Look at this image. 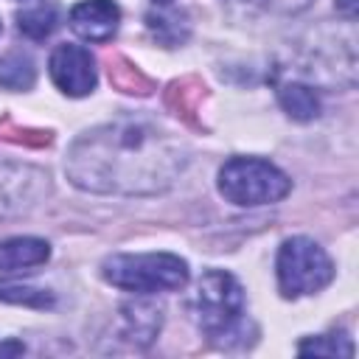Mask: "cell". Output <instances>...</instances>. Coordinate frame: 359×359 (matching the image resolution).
Returning a JSON list of instances; mask_svg holds the SVG:
<instances>
[{
    "label": "cell",
    "mask_w": 359,
    "mask_h": 359,
    "mask_svg": "<svg viewBox=\"0 0 359 359\" xmlns=\"http://www.w3.org/2000/svg\"><path fill=\"white\" fill-rule=\"evenodd\" d=\"M185 165V143L135 115L81 132L65 157V174L76 188L115 196L163 194L180 180Z\"/></svg>",
    "instance_id": "6da1fadb"
},
{
    "label": "cell",
    "mask_w": 359,
    "mask_h": 359,
    "mask_svg": "<svg viewBox=\"0 0 359 359\" xmlns=\"http://www.w3.org/2000/svg\"><path fill=\"white\" fill-rule=\"evenodd\" d=\"M101 275L107 283L135 294L177 292L191 278L188 264L171 252H118L101 264Z\"/></svg>",
    "instance_id": "7a4b0ae2"
},
{
    "label": "cell",
    "mask_w": 359,
    "mask_h": 359,
    "mask_svg": "<svg viewBox=\"0 0 359 359\" xmlns=\"http://www.w3.org/2000/svg\"><path fill=\"white\" fill-rule=\"evenodd\" d=\"M194 314L199 328L219 345H230V339L244 334L247 300L238 280L224 269H210L202 275L194 297Z\"/></svg>",
    "instance_id": "3957f363"
},
{
    "label": "cell",
    "mask_w": 359,
    "mask_h": 359,
    "mask_svg": "<svg viewBox=\"0 0 359 359\" xmlns=\"http://www.w3.org/2000/svg\"><path fill=\"white\" fill-rule=\"evenodd\" d=\"M292 191V180L269 160L233 157L219 168V194L238 208L280 202Z\"/></svg>",
    "instance_id": "277c9868"
},
{
    "label": "cell",
    "mask_w": 359,
    "mask_h": 359,
    "mask_svg": "<svg viewBox=\"0 0 359 359\" xmlns=\"http://www.w3.org/2000/svg\"><path fill=\"white\" fill-rule=\"evenodd\" d=\"M275 272L283 297H303V294H317L334 280V261L317 241L306 236H294L280 244Z\"/></svg>",
    "instance_id": "5b68a950"
},
{
    "label": "cell",
    "mask_w": 359,
    "mask_h": 359,
    "mask_svg": "<svg viewBox=\"0 0 359 359\" xmlns=\"http://www.w3.org/2000/svg\"><path fill=\"white\" fill-rule=\"evenodd\" d=\"M48 73L53 84L70 98L90 95L98 81L95 56L81 45H56L48 59Z\"/></svg>",
    "instance_id": "8992f818"
},
{
    "label": "cell",
    "mask_w": 359,
    "mask_h": 359,
    "mask_svg": "<svg viewBox=\"0 0 359 359\" xmlns=\"http://www.w3.org/2000/svg\"><path fill=\"white\" fill-rule=\"evenodd\" d=\"M42 191H48V174L31 165L0 168V216L28 210L31 205H36Z\"/></svg>",
    "instance_id": "52a82bcc"
},
{
    "label": "cell",
    "mask_w": 359,
    "mask_h": 359,
    "mask_svg": "<svg viewBox=\"0 0 359 359\" xmlns=\"http://www.w3.org/2000/svg\"><path fill=\"white\" fill-rule=\"evenodd\" d=\"M70 28L87 42H107L115 36L121 8L112 0H81L70 8Z\"/></svg>",
    "instance_id": "ba28073f"
},
{
    "label": "cell",
    "mask_w": 359,
    "mask_h": 359,
    "mask_svg": "<svg viewBox=\"0 0 359 359\" xmlns=\"http://www.w3.org/2000/svg\"><path fill=\"white\" fill-rule=\"evenodd\" d=\"M146 25L151 31V36L165 45V48H177L188 39L191 34V22H188V14L171 3H157L149 8L146 14Z\"/></svg>",
    "instance_id": "9c48e42d"
},
{
    "label": "cell",
    "mask_w": 359,
    "mask_h": 359,
    "mask_svg": "<svg viewBox=\"0 0 359 359\" xmlns=\"http://www.w3.org/2000/svg\"><path fill=\"white\" fill-rule=\"evenodd\" d=\"M50 258V244L34 236H17L0 241V272H20L31 266H42Z\"/></svg>",
    "instance_id": "30bf717a"
},
{
    "label": "cell",
    "mask_w": 359,
    "mask_h": 359,
    "mask_svg": "<svg viewBox=\"0 0 359 359\" xmlns=\"http://www.w3.org/2000/svg\"><path fill=\"white\" fill-rule=\"evenodd\" d=\"M121 320H123L126 339H132L137 345H149L160 331L163 311L149 300H135V303L121 306Z\"/></svg>",
    "instance_id": "8fae6325"
},
{
    "label": "cell",
    "mask_w": 359,
    "mask_h": 359,
    "mask_svg": "<svg viewBox=\"0 0 359 359\" xmlns=\"http://www.w3.org/2000/svg\"><path fill=\"white\" fill-rule=\"evenodd\" d=\"M278 101H280L283 112L292 121L306 123V121H314L320 115V98L303 81H286V84H280L278 87Z\"/></svg>",
    "instance_id": "7c38bea8"
},
{
    "label": "cell",
    "mask_w": 359,
    "mask_h": 359,
    "mask_svg": "<svg viewBox=\"0 0 359 359\" xmlns=\"http://www.w3.org/2000/svg\"><path fill=\"white\" fill-rule=\"evenodd\" d=\"M36 81V67L34 59L22 50H8L0 56V87L11 93H25Z\"/></svg>",
    "instance_id": "4fadbf2b"
},
{
    "label": "cell",
    "mask_w": 359,
    "mask_h": 359,
    "mask_svg": "<svg viewBox=\"0 0 359 359\" xmlns=\"http://www.w3.org/2000/svg\"><path fill=\"white\" fill-rule=\"evenodd\" d=\"M56 25H59V11L53 3H36L17 11V28L28 39H45L56 31Z\"/></svg>",
    "instance_id": "5bb4252c"
},
{
    "label": "cell",
    "mask_w": 359,
    "mask_h": 359,
    "mask_svg": "<svg viewBox=\"0 0 359 359\" xmlns=\"http://www.w3.org/2000/svg\"><path fill=\"white\" fill-rule=\"evenodd\" d=\"M297 353H303V356H309V353H314V356H339V353L353 356V345L345 334H323V337L303 339L297 345Z\"/></svg>",
    "instance_id": "9a60e30c"
},
{
    "label": "cell",
    "mask_w": 359,
    "mask_h": 359,
    "mask_svg": "<svg viewBox=\"0 0 359 359\" xmlns=\"http://www.w3.org/2000/svg\"><path fill=\"white\" fill-rule=\"evenodd\" d=\"M0 300H3V303H22V306H36V309L53 306V294H50V292H45V289H36V286H14V283H6V286H0Z\"/></svg>",
    "instance_id": "2e32d148"
},
{
    "label": "cell",
    "mask_w": 359,
    "mask_h": 359,
    "mask_svg": "<svg viewBox=\"0 0 359 359\" xmlns=\"http://www.w3.org/2000/svg\"><path fill=\"white\" fill-rule=\"evenodd\" d=\"M255 6H261L264 11H272V14H300L311 6V0H252Z\"/></svg>",
    "instance_id": "e0dca14e"
},
{
    "label": "cell",
    "mask_w": 359,
    "mask_h": 359,
    "mask_svg": "<svg viewBox=\"0 0 359 359\" xmlns=\"http://www.w3.org/2000/svg\"><path fill=\"white\" fill-rule=\"evenodd\" d=\"M339 8H342L348 17H353V11H356V0H339Z\"/></svg>",
    "instance_id": "ac0fdd59"
},
{
    "label": "cell",
    "mask_w": 359,
    "mask_h": 359,
    "mask_svg": "<svg viewBox=\"0 0 359 359\" xmlns=\"http://www.w3.org/2000/svg\"><path fill=\"white\" fill-rule=\"evenodd\" d=\"M157 3H168V0H157Z\"/></svg>",
    "instance_id": "d6986e66"
},
{
    "label": "cell",
    "mask_w": 359,
    "mask_h": 359,
    "mask_svg": "<svg viewBox=\"0 0 359 359\" xmlns=\"http://www.w3.org/2000/svg\"><path fill=\"white\" fill-rule=\"evenodd\" d=\"M0 31H3V25H0Z\"/></svg>",
    "instance_id": "ffe728a7"
}]
</instances>
